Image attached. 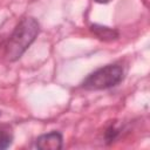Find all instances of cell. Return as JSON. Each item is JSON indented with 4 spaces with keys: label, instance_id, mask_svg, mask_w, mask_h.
<instances>
[{
    "label": "cell",
    "instance_id": "5",
    "mask_svg": "<svg viewBox=\"0 0 150 150\" xmlns=\"http://www.w3.org/2000/svg\"><path fill=\"white\" fill-rule=\"evenodd\" d=\"M13 141V134L8 125H0V150L11 146Z\"/></svg>",
    "mask_w": 150,
    "mask_h": 150
},
{
    "label": "cell",
    "instance_id": "6",
    "mask_svg": "<svg viewBox=\"0 0 150 150\" xmlns=\"http://www.w3.org/2000/svg\"><path fill=\"white\" fill-rule=\"evenodd\" d=\"M96 2H98V4H108L110 0H95Z\"/></svg>",
    "mask_w": 150,
    "mask_h": 150
},
{
    "label": "cell",
    "instance_id": "2",
    "mask_svg": "<svg viewBox=\"0 0 150 150\" xmlns=\"http://www.w3.org/2000/svg\"><path fill=\"white\" fill-rule=\"evenodd\" d=\"M124 76V71L121 66L108 64L101 67L89 74L82 82V87L86 90H104L117 86Z\"/></svg>",
    "mask_w": 150,
    "mask_h": 150
},
{
    "label": "cell",
    "instance_id": "1",
    "mask_svg": "<svg viewBox=\"0 0 150 150\" xmlns=\"http://www.w3.org/2000/svg\"><path fill=\"white\" fill-rule=\"evenodd\" d=\"M40 32V25L36 19L32 16L23 18L14 28L11 34L6 48L5 55L8 61H16L34 42L35 38Z\"/></svg>",
    "mask_w": 150,
    "mask_h": 150
},
{
    "label": "cell",
    "instance_id": "7",
    "mask_svg": "<svg viewBox=\"0 0 150 150\" xmlns=\"http://www.w3.org/2000/svg\"><path fill=\"white\" fill-rule=\"evenodd\" d=\"M0 117H1V111H0Z\"/></svg>",
    "mask_w": 150,
    "mask_h": 150
},
{
    "label": "cell",
    "instance_id": "3",
    "mask_svg": "<svg viewBox=\"0 0 150 150\" xmlns=\"http://www.w3.org/2000/svg\"><path fill=\"white\" fill-rule=\"evenodd\" d=\"M62 135L59 131H50L36 138L35 145L40 150H59L62 148Z\"/></svg>",
    "mask_w": 150,
    "mask_h": 150
},
{
    "label": "cell",
    "instance_id": "4",
    "mask_svg": "<svg viewBox=\"0 0 150 150\" xmlns=\"http://www.w3.org/2000/svg\"><path fill=\"white\" fill-rule=\"evenodd\" d=\"M90 30L96 35L100 40L103 41H111L116 40L118 38V32L114 28L107 27V26H101V25H91Z\"/></svg>",
    "mask_w": 150,
    "mask_h": 150
}]
</instances>
